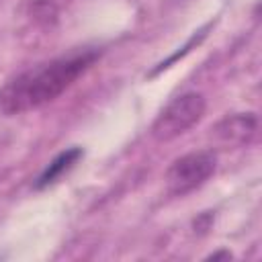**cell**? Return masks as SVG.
<instances>
[{
    "label": "cell",
    "mask_w": 262,
    "mask_h": 262,
    "mask_svg": "<svg viewBox=\"0 0 262 262\" xmlns=\"http://www.w3.org/2000/svg\"><path fill=\"white\" fill-rule=\"evenodd\" d=\"M96 51H80L14 76L0 88V113L8 117L20 115L55 100L96 61Z\"/></svg>",
    "instance_id": "1"
},
{
    "label": "cell",
    "mask_w": 262,
    "mask_h": 262,
    "mask_svg": "<svg viewBox=\"0 0 262 262\" xmlns=\"http://www.w3.org/2000/svg\"><path fill=\"white\" fill-rule=\"evenodd\" d=\"M205 98L199 92H184L164 106L151 125V135L158 141H172L196 125L205 115Z\"/></svg>",
    "instance_id": "2"
},
{
    "label": "cell",
    "mask_w": 262,
    "mask_h": 262,
    "mask_svg": "<svg viewBox=\"0 0 262 262\" xmlns=\"http://www.w3.org/2000/svg\"><path fill=\"white\" fill-rule=\"evenodd\" d=\"M217 168V156L209 149L203 151H190L186 156H180L172 162V166L166 172L168 190L172 194H186L201 184H205Z\"/></svg>",
    "instance_id": "3"
},
{
    "label": "cell",
    "mask_w": 262,
    "mask_h": 262,
    "mask_svg": "<svg viewBox=\"0 0 262 262\" xmlns=\"http://www.w3.org/2000/svg\"><path fill=\"white\" fill-rule=\"evenodd\" d=\"M258 119L254 113H237L221 119L213 127V137L223 145H244L254 137Z\"/></svg>",
    "instance_id": "4"
},
{
    "label": "cell",
    "mask_w": 262,
    "mask_h": 262,
    "mask_svg": "<svg viewBox=\"0 0 262 262\" xmlns=\"http://www.w3.org/2000/svg\"><path fill=\"white\" fill-rule=\"evenodd\" d=\"M80 158H82V149H80V147H70V149H63L61 154H57V156L45 166V170L37 176L35 188L41 190V188H47V186H51L53 182H57L68 170L74 168V164H76Z\"/></svg>",
    "instance_id": "5"
},
{
    "label": "cell",
    "mask_w": 262,
    "mask_h": 262,
    "mask_svg": "<svg viewBox=\"0 0 262 262\" xmlns=\"http://www.w3.org/2000/svg\"><path fill=\"white\" fill-rule=\"evenodd\" d=\"M207 29H209V25H207V27H203L201 31H196V35H192V37H190V39L186 41V45H184V47H180V51H176V53H174V55H170V57H168L166 61H162V63H160V66H158V68H156V70H154V72H151L149 76H156L158 72H162V70H166V68H168V66H170L172 61H176L178 57H182V55H186V53L190 51V47H194V45H196V43H199V41H201V39L205 37V31H207Z\"/></svg>",
    "instance_id": "6"
},
{
    "label": "cell",
    "mask_w": 262,
    "mask_h": 262,
    "mask_svg": "<svg viewBox=\"0 0 262 262\" xmlns=\"http://www.w3.org/2000/svg\"><path fill=\"white\" fill-rule=\"evenodd\" d=\"M33 16H35L37 20H39V18L49 20V16L55 18V6H53L49 0H35V2H33Z\"/></svg>",
    "instance_id": "7"
},
{
    "label": "cell",
    "mask_w": 262,
    "mask_h": 262,
    "mask_svg": "<svg viewBox=\"0 0 262 262\" xmlns=\"http://www.w3.org/2000/svg\"><path fill=\"white\" fill-rule=\"evenodd\" d=\"M209 258H211V260H219V258H227V260H229L231 254H229V252H217V254H211Z\"/></svg>",
    "instance_id": "8"
}]
</instances>
